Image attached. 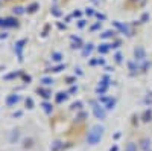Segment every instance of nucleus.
I'll return each instance as SVG.
<instances>
[{"mask_svg":"<svg viewBox=\"0 0 152 151\" xmlns=\"http://www.w3.org/2000/svg\"><path fill=\"white\" fill-rule=\"evenodd\" d=\"M24 43H26V40H21V41H18V43L15 44V50H17L20 60H21V49H23V44H24Z\"/></svg>","mask_w":152,"mask_h":151,"instance_id":"nucleus-8","label":"nucleus"},{"mask_svg":"<svg viewBox=\"0 0 152 151\" xmlns=\"http://www.w3.org/2000/svg\"><path fill=\"white\" fill-rule=\"evenodd\" d=\"M52 58H53L55 61H61V58H62V55H61V54H58V52H55V54L52 55Z\"/></svg>","mask_w":152,"mask_h":151,"instance_id":"nucleus-23","label":"nucleus"},{"mask_svg":"<svg viewBox=\"0 0 152 151\" xmlns=\"http://www.w3.org/2000/svg\"><path fill=\"white\" fill-rule=\"evenodd\" d=\"M43 107H44L46 113H50V111H52V105H50V104H47V102H44V104H43Z\"/></svg>","mask_w":152,"mask_h":151,"instance_id":"nucleus-22","label":"nucleus"},{"mask_svg":"<svg viewBox=\"0 0 152 151\" xmlns=\"http://www.w3.org/2000/svg\"><path fill=\"white\" fill-rule=\"evenodd\" d=\"M81 105H82L81 102H75V104L72 105V108H81Z\"/></svg>","mask_w":152,"mask_h":151,"instance_id":"nucleus-26","label":"nucleus"},{"mask_svg":"<svg viewBox=\"0 0 152 151\" xmlns=\"http://www.w3.org/2000/svg\"><path fill=\"white\" fill-rule=\"evenodd\" d=\"M23 147L24 148H31L32 147V139H26V141H24V144H23Z\"/></svg>","mask_w":152,"mask_h":151,"instance_id":"nucleus-21","label":"nucleus"},{"mask_svg":"<svg viewBox=\"0 0 152 151\" xmlns=\"http://www.w3.org/2000/svg\"><path fill=\"white\" fill-rule=\"evenodd\" d=\"M73 44H72V47H81V40L79 38H75V37H73Z\"/></svg>","mask_w":152,"mask_h":151,"instance_id":"nucleus-17","label":"nucleus"},{"mask_svg":"<svg viewBox=\"0 0 152 151\" xmlns=\"http://www.w3.org/2000/svg\"><path fill=\"white\" fill-rule=\"evenodd\" d=\"M104 136V127H100V125H94V127L88 131V136H87V144L90 145H97L100 142Z\"/></svg>","mask_w":152,"mask_h":151,"instance_id":"nucleus-1","label":"nucleus"},{"mask_svg":"<svg viewBox=\"0 0 152 151\" xmlns=\"http://www.w3.org/2000/svg\"><path fill=\"white\" fill-rule=\"evenodd\" d=\"M110 151H117V147H111V148H110Z\"/></svg>","mask_w":152,"mask_h":151,"instance_id":"nucleus-33","label":"nucleus"},{"mask_svg":"<svg viewBox=\"0 0 152 151\" xmlns=\"http://www.w3.org/2000/svg\"><path fill=\"white\" fill-rule=\"evenodd\" d=\"M64 99H67V95H66V93H62V92H61V93L56 95V102H62Z\"/></svg>","mask_w":152,"mask_h":151,"instance_id":"nucleus-13","label":"nucleus"},{"mask_svg":"<svg viewBox=\"0 0 152 151\" xmlns=\"http://www.w3.org/2000/svg\"><path fill=\"white\" fill-rule=\"evenodd\" d=\"M14 14L21 15V14H24V9H23L21 6H15V8H14Z\"/></svg>","mask_w":152,"mask_h":151,"instance_id":"nucleus-16","label":"nucleus"},{"mask_svg":"<svg viewBox=\"0 0 152 151\" xmlns=\"http://www.w3.org/2000/svg\"><path fill=\"white\" fill-rule=\"evenodd\" d=\"M21 116V111H17V113H14V118H20Z\"/></svg>","mask_w":152,"mask_h":151,"instance_id":"nucleus-28","label":"nucleus"},{"mask_svg":"<svg viewBox=\"0 0 152 151\" xmlns=\"http://www.w3.org/2000/svg\"><path fill=\"white\" fill-rule=\"evenodd\" d=\"M94 107H93V111H94V116L97 118V119H105V116H107V113H105V110H102L100 107H97L96 104H93Z\"/></svg>","mask_w":152,"mask_h":151,"instance_id":"nucleus-2","label":"nucleus"},{"mask_svg":"<svg viewBox=\"0 0 152 151\" xmlns=\"http://www.w3.org/2000/svg\"><path fill=\"white\" fill-rule=\"evenodd\" d=\"M102 37H104V38H110V37H114V32L113 31H107V32L102 34Z\"/></svg>","mask_w":152,"mask_h":151,"instance_id":"nucleus-19","label":"nucleus"},{"mask_svg":"<svg viewBox=\"0 0 152 151\" xmlns=\"http://www.w3.org/2000/svg\"><path fill=\"white\" fill-rule=\"evenodd\" d=\"M18 101H20V96H17V95H9V96L6 98V105H15Z\"/></svg>","mask_w":152,"mask_h":151,"instance_id":"nucleus-5","label":"nucleus"},{"mask_svg":"<svg viewBox=\"0 0 152 151\" xmlns=\"http://www.w3.org/2000/svg\"><path fill=\"white\" fill-rule=\"evenodd\" d=\"M108 50H110V46H108V44H100V46H99V52H100V54H107Z\"/></svg>","mask_w":152,"mask_h":151,"instance_id":"nucleus-11","label":"nucleus"},{"mask_svg":"<svg viewBox=\"0 0 152 151\" xmlns=\"http://www.w3.org/2000/svg\"><path fill=\"white\" fill-rule=\"evenodd\" d=\"M134 55H135V58L137 60H145V49L142 47V46H137L135 47V50H134Z\"/></svg>","mask_w":152,"mask_h":151,"instance_id":"nucleus-3","label":"nucleus"},{"mask_svg":"<svg viewBox=\"0 0 152 151\" xmlns=\"http://www.w3.org/2000/svg\"><path fill=\"white\" fill-rule=\"evenodd\" d=\"M151 119H152V113H151L149 110H146V111L143 113V121H145V122H149Z\"/></svg>","mask_w":152,"mask_h":151,"instance_id":"nucleus-10","label":"nucleus"},{"mask_svg":"<svg viewBox=\"0 0 152 151\" xmlns=\"http://www.w3.org/2000/svg\"><path fill=\"white\" fill-rule=\"evenodd\" d=\"M17 26H18L17 18H12V17L5 18V28H17Z\"/></svg>","mask_w":152,"mask_h":151,"instance_id":"nucleus-4","label":"nucleus"},{"mask_svg":"<svg viewBox=\"0 0 152 151\" xmlns=\"http://www.w3.org/2000/svg\"><path fill=\"white\" fill-rule=\"evenodd\" d=\"M38 8H40V5H38V3H32L31 6H28V12H31V14H32V12H35Z\"/></svg>","mask_w":152,"mask_h":151,"instance_id":"nucleus-14","label":"nucleus"},{"mask_svg":"<svg viewBox=\"0 0 152 151\" xmlns=\"http://www.w3.org/2000/svg\"><path fill=\"white\" fill-rule=\"evenodd\" d=\"M38 93H40L41 96H44V98H50V96H52V93H50L49 90H43V89H38Z\"/></svg>","mask_w":152,"mask_h":151,"instance_id":"nucleus-12","label":"nucleus"},{"mask_svg":"<svg viewBox=\"0 0 152 151\" xmlns=\"http://www.w3.org/2000/svg\"><path fill=\"white\" fill-rule=\"evenodd\" d=\"M116 61H117V63H120V61H122V55H120V54H117V55H116Z\"/></svg>","mask_w":152,"mask_h":151,"instance_id":"nucleus-27","label":"nucleus"},{"mask_svg":"<svg viewBox=\"0 0 152 151\" xmlns=\"http://www.w3.org/2000/svg\"><path fill=\"white\" fill-rule=\"evenodd\" d=\"M26 107H28V108H34V101H32L31 98L26 99Z\"/></svg>","mask_w":152,"mask_h":151,"instance_id":"nucleus-20","label":"nucleus"},{"mask_svg":"<svg viewBox=\"0 0 152 151\" xmlns=\"http://www.w3.org/2000/svg\"><path fill=\"white\" fill-rule=\"evenodd\" d=\"M18 137H20V131H18V130H14V131L11 133V136H9V142H11V144L17 142Z\"/></svg>","mask_w":152,"mask_h":151,"instance_id":"nucleus-6","label":"nucleus"},{"mask_svg":"<svg viewBox=\"0 0 152 151\" xmlns=\"http://www.w3.org/2000/svg\"><path fill=\"white\" fill-rule=\"evenodd\" d=\"M52 12H53V14H55V15H61V12H59V11H56V9H53Z\"/></svg>","mask_w":152,"mask_h":151,"instance_id":"nucleus-31","label":"nucleus"},{"mask_svg":"<svg viewBox=\"0 0 152 151\" xmlns=\"http://www.w3.org/2000/svg\"><path fill=\"white\" fill-rule=\"evenodd\" d=\"M85 12H87V14H88V15H93V14H94V12H93V11H91V9H87V11H85Z\"/></svg>","mask_w":152,"mask_h":151,"instance_id":"nucleus-29","label":"nucleus"},{"mask_svg":"<svg viewBox=\"0 0 152 151\" xmlns=\"http://www.w3.org/2000/svg\"><path fill=\"white\" fill-rule=\"evenodd\" d=\"M62 148V142L61 141H55L52 145H50V150H52V151H59Z\"/></svg>","mask_w":152,"mask_h":151,"instance_id":"nucleus-7","label":"nucleus"},{"mask_svg":"<svg viewBox=\"0 0 152 151\" xmlns=\"http://www.w3.org/2000/svg\"><path fill=\"white\" fill-rule=\"evenodd\" d=\"M91 46H93V44H88V46L85 47V50H84V55H87V54H90V52H91V49H93Z\"/></svg>","mask_w":152,"mask_h":151,"instance_id":"nucleus-25","label":"nucleus"},{"mask_svg":"<svg viewBox=\"0 0 152 151\" xmlns=\"http://www.w3.org/2000/svg\"><path fill=\"white\" fill-rule=\"evenodd\" d=\"M84 24H85V21H84V20H81V21H79V28H82Z\"/></svg>","mask_w":152,"mask_h":151,"instance_id":"nucleus-32","label":"nucleus"},{"mask_svg":"<svg viewBox=\"0 0 152 151\" xmlns=\"http://www.w3.org/2000/svg\"><path fill=\"white\" fill-rule=\"evenodd\" d=\"M0 26L5 28V18H0Z\"/></svg>","mask_w":152,"mask_h":151,"instance_id":"nucleus-30","label":"nucleus"},{"mask_svg":"<svg viewBox=\"0 0 152 151\" xmlns=\"http://www.w3.org/2000/svg\"><path fill=\"white\" fill-rule=\"evenodd\" d=\"M41 82L46 84V85H50V84H53V80H52V78H43Z\"/></svg>","mask_w":152,"mask_h":151,"instance_id":"nucleus-18","label":"nucleus"},{"mask_svg":"<svg viewBox=\"0 0 152 151\" xmlns=\"http://www.w3.org/2000/svg\"><path fill=\"white\" fill-rule=\"evenodd\" d=\"M114 104H116V101H114V99H113V101H108V104H107V108H108V110L114 108Z\"/></svg>","mask_w":152,"mask_h":151,"instance_id":"nucleus-24","label":"nucleus"},{"mask_svg":"<svg viewBox=\"0 0 152 151\" xmlns=\"http://www.w3.org/2000/svg\"><path fill=\"white\" fill-rule=\"evenodd\" d=\"M125 151H137V145L134 142H129L128 145L125 147Z\"/></svg>","mask_w":152,"mask_h":151,"instance_id":"nucleus-9","label":"nucleus"},{"mask_svg":"<svg viewBox=\"0 0 152 151\" xmlns=\"http://www.w3.org/2000/svg\"><path fill=\"white\" fill-rule=\"evenodd\" d=\"M142 148H143L145 151H148V150L151 148V142H149L148 139H145V141H142Z\"/></svg>","mask_w":152,"mask_h":151,"instance_id":"nucleus-15","label":"nucleus"}]
</instances>
